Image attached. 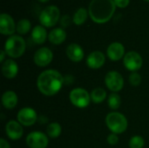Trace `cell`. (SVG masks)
I'll return each instance as SVG.
<instances>
[{"instance_id": "6da1fadb", "label": "cell", "mask_w": 149, "mask_h": 148, "mask_svg": "<svg viewBox=\"0 0 149 148\" xmlns=\"http://www.w3.org/2000/svg\"><path fill=\"white\" fill-rule=\"evenodd\" d=\"M65 85L62 74L54 69H48L42 72L37 79V87L45 96L56 95Z\"/></svg>"}, {"instance_id": "7a4b0ae2", "label": "cell", "mask_w": 149, "mask_h": 148, "mask_svg": "<svg viewBox=\"0 0 149 148\" xmlns=\"http://www.w3.org/2000/svg\"><path fill=\"white\" fill-rule=\"evenodd\" d=\"M87 10L91 19L96 24H102L112 19L116 5L113 0H92Z\"/></svg>"}, {"instance_id": "3957f363", "label": "cell", "mask_w": 149, "mask_h": 148, "mask_svg": "<svg viewBox=\"0 0 149 148\" xmlns=\"http://www.w3.org/2000/svg\"><path fill=\"white\" fill-rule=\"evenodd\" d=\"M3 50L10 58H18L26 50V42L20 35H12L6 39Z\"/></svg>"}, {"instance_id": "277c9868", "label": "cell", "mask_w": 149, "mask_h": 148, "mask_svg": "<svg viewBox=\"0 0 149 148\" xmlns=\"http://www.w3.org/2000/svg\"><path fill=\"white\" fill-rule=\"evenodd\" d=\"M106 125L111 133L115 134H121L125 133L128 126L127 119L124 114L119 112L109 113L106 117Z\"/></svg>"}, {"instance_id": "5b68a950", "label": "cell", "mask_w": 149, "mask_h": 148, "mask_svg": "<svg viewBox=\"0 0 149 148\" xmlns=\"http://www.w3.org/2000/svg\"><path fill=\"white\" fill-rule=\"evenodd\" d=\"M60 10L56 5H48L42 10L39 14V22L40 24L45 28H51L57 24L59 22Z\"/></svg>"}, {"instance_id": "8992f818", "label": "cell", "mask_w": 149, "mask_h": 148, "mask_svg": "<svg viewBox=\"0 0 149 148\" xmlns=\"http://www.w3.org/2000/svg\"><path fill=\"white\" fill-rule=\"evenodd\" d=\"M69 99L71 103L77 108H86L91 102V94L84 88L77 87L72 89L69 93Z\"/></svg>"}, {"instance_id": "52a82bcc", "label": "cell", "mask_w": 149, "mask_h": 148, "mask_svg": "<svg viewBox=\"0 0 149 148\" xmlns=\"http://www.w3.org/2000/svg\"><path fill=\"white\" fill-rule=\"evenodd\" d=\"M25 143L30 148H46L49 145V138L40 131H33L26 136Z\"/></svg>"}, {"instance_id": "ba28073f", "label": "cell", "mask_w": 149, "mask_h": 148, "mask_svg": "<svg viewBox=\"0 0 149 148\" xmlns=\"http://www.w3.org/2000/svg\"><path fill=\"white\" fill-rule=\"evenodd\" d=\"M123 65L131 72H135L139 71L143 65V59L141 55L134 51H130L127 52L123 58Z\"/></svg>"}, {"instance_id": "9c48e42d", "label": "cell", "mask_w": 149, "mask_h": 148, "mask_svg": "<svg viewBox=\"0 0 149 148\" xmlns=\"http://www.w3.org/2000/svg\"><path fill=\"white\" fill-rule=\"evenodd\" d=\"M106 86L113 92H118L124 87V79L122 75L116 71H110L105 77Z\"/></svg>"}, {"instance_id": "30bf717a", "label": "cell", "mask_w": 149, "mask_h": 148, "mask_svg": "<svg viewBox=\"0 0 149 148\" xmlns=\"http://www.w3.org/2000/svg\"><path fill=\"white\" fill-rule=\"evenodd\" d=\"M38 119L37 112L31 107H24L17 114V120L23 126H33L38 121Z\"/></svg>"}, {"instance_id": "8fae6325", "label": "cell", "mask_w": 149, "mask_h": 148, "mask_svg": "<svg viewBox=\"0 0 149 148\" xmlns=\"http://www.w3.org/2000/svg\"><path fill=\"white\" fill-rule=\"evenodd\" d=\"M53 59V52L48 47H41L33 55V62L38 67L49 65Z\"/></svg>"}, {"instance_id": "7c38bea8", "label": "cell", "mask_w": 149, "mask_h": 148, "mask_svg": "<svg viewBox=\"0 0 149 148\" xmlns=\"http://www.w3.org/2000/svg\"><path fill=\"white\" fill-rule=\"evenodd\" d=\"M17 24L14 21V18L7 14L2 13L0 15V33L4 36H12L16 31Z\"/></svg>"}, {"instance_id": "4fadbf2b", "label": "cell", "mask_w": 149, "mask_h": 148, "mask_svg": "<svg viewBox=\"0 0 149 148\" xmlns=\"http://www.w3.org/2000/svg\"><path fill=\"white\" fill-rule=\"evenodd\" d=\"M5 134L11 140H18L24 134L23 126L17 120H10L5 125Z\"/></svg>"}, {"instance_id": "5bb4252c", "label": "cell", "mask_w": 149, "mask_h": 148, "mask_svg": "<svg viewBox=\"0 0 149 148\" xmlns=\"http://www.w3.org/2000/svg\"><path fill=\"white\" fill-rule=\"evenodd\" d=\"M86 65L90 69H100L106 63V57L105 54L100 51H92L87 57L86 60Z\"/></svg>"}, {"instance_id": "9a60e30c", "label": "cell", "mask_w": 149, "mask_h": 148, "mask_svg": "<svg viewBox=\"0 0 149 148\" xmlns=\"http://www.w3.org/2000/svg\"><path fill=\"white\" fill-rule=\"evenodd\" d=\"M125 47L120 42L110 44L107 49V56L112 61H119L125 56Z\"/></svg>"}, {"instance_id": "2e32d148", "label": "cell", "mask_w": 149, "mask_h": 148, "mask_svg": "<svg viewBox=\"0 0 149 148\" xmlns=\"http://www.w3.org/2000/svg\"><path fill=\"white\" fill-rule=\"evenodd\" d=\"M65 53L67 58L71 61L75 63L82 61L85 57V52L83 48L76 43H72L68 44L65 50Z\"/></svg>"}, {"instance_id": "e0dca14e", "label": "cell", "mask_w": 149, "mask_h": 148, "mask_svg": "<svg viewBox=\"0 0 149 148\" xmlns=\"http://www.w3.org/2000/svg\"><path fill=\"white\" fill-rule=\"evenodd\" d=\"M1 71L4 78L7 79H13L18 73V65L14 59L9 58L2 64Z\"/></svg>"}, {"instance_id": "ac0fdd59", "label": "cell", "mask_w": 149, "mask_h": 148, "mask_svg": "<svg viewBox=\"0 0 149 148\" xmlns=\"http://www.w3.org/2000/svg\"><path fill=\"white\" fill-rule=\"evenodd\" d=\"M1 102H2L3 106L5 109L11 110L17 106V102H18V98H17V93L14 91L8 90L3 93L2 98H1Z\"/></svg>"}, {"instance_id": "d6986e66", "label": "cell", "mask_w": 149, "mask_h": 148, "mask_svg": "<svg viewBox=\"0 0 149 148\" xmlns=\"http://www.w3.org/2000/svg\"><path fill=\"white\" fill-rule=\"evenodd\" d=\"M65 39H66V32L61 27L52 29L48 34L49 42L55 45L61 44L62 43L65 41Z\"/></svg>"}, {"instance_id": "ffe728a7", "label": "cell", "mask_w": 149, "mask_h": 148, "mask_svg": "<svg viewBox=\"0 0 149 148\" xmlns=\"http://www.w3.org/2000/svg\"><path fill=\"white\" fill-rule=\"evenodd\" d=\"M31 39L37 44H43L48 39V33L43 25H36L31 31Z\"/></svg>"}, {"instance_id": "44dd1931", "label": "cell", "mask_w": 149, "mask_h": 148, "mask_svg": "<svg viewBox=\"0 0 149 148\" xmlns=\"http://www.w3.org/2000/svg\"><path fill=\"white\" fill-rule=\"evenodd\" d=\"M88 16H89L88 10H86L84 7H81L75 11L72 17V23L78 26L82 25L83 24L86 23V19L88 18Z\"/></svg>"}, {"instance_id": "7402d4cb", "label": "cell", "mask_w": 149, "mask_h": 148, "mask_svg": "<svg viewBox=\"0 0 149 148\" xmlns=\"http://www.w3.org/2000/svg\"><path fill=\"white\" fill-rule=\"evenodd\" d=\"M107 99V92L101 87L94 88L91 92V99L95 104L102 103Z\"/></svg>"}, {"instance_id": "603a6c76", "label": "cell", "mask_w": 149, "mask_h": 148, "mask_svg": "<svg viewBox=\"0 0 149 148\" xmlns=\"http://www.w3.org/2000/svg\"><path fill=\"white\" fill-rule=\"evenodd\" d=\"M61 133H62V127L60 124L57 122H52L46 127V134L48 135V137L52 139H56L59 137Z\"/></svg>"}, {"instance_id": "cb8c5ba5", "label": "cell", "mask_w": 149, "mask_h": 148, "mask_svg": "<svg viewBox=\"0 0 149 148\" xmlns=\"http://www.w3.org/2000/svg\"><path fill=\"white\" fill-rule=\"evenodd\" d=\"M31 28V21L26 18H23L17 22L16 31L19 35H25L30 31Z\"/></svg>"}, {"instance_id": "d4e9b609", "label": "cell", "mask_w": 149, "mask_h": 148, "mask_svg": "<svg viewBox=\"0 0 149 148\" xmlns=\"http://www.w3.org/2000/svg\"><path fill=\"white\" fill-rule=\"evenodd\" d=\"M107 105L111 110H117L120 108L121 105V99L120 96L117 92H112L107 99Z\"/></svg>"}, {"instance_id": "484cf974", "label": "cell", "mask_w": 149, "mask_h": 148, "mask_svg": "<svg viewBox=\"0 0 149 148\" xmlns=\"http://www.w3.org/2000/svg\"><path fill=\"white\" fill-rule=\"evenodd\" d=\"M128 146L129 148H143L145 146V140L141 136L134 135L129 140Z\"/></svg>"}, {"instance_id": "4316f807", "label": "cell", "mask_w": 149, "mask_h": 148, "mask_svg": "<svg viewBox=\"0 0 149 148\" xmlns=\"http://www.w3.org/2000/svg\"><path fill=\"white\" fill-rule=\"evenodd\" d=\"M129 83L133 86H139L141 83V76L137 72H132L129 76Z\"/></svg>"}, {"instance_id": "83f0119b", "label": "cell", "mask_w": 149, "mask_h": 148, "mask_svg": "<svg viewBox=\"0 0 149 148\" xmlns=\"http://www.w3.org/2000/svg\"><path fill=\"white\" fill-rule=\"evenodd\" d=\"M71 23H72V20H71L70 16H68V15H63L59 19V24L61 25V28H63V29L68 27L71 24Z\"/></svg>"}, {"instance_id": "f1b7e54d", "label": "cell", "mask_w": 149, "mask_h": 148, "mask_svg": "<svg viewBox=\"0 0 149 148\" xmlns=\"http://www.w3.org/2000/svg\"><path fill=\"white\" fill-rule=\"evenodd\" d=\"M107 143L109 144V145H111V146H115V145H117L118 144V142H119V136H118V134H115V133H110L108 136H107Z\"/></svg>"}, {"instance_id": "f546056e", "label": "cell", "mask_w": 149, "mask_h": 148, "mask_svg": "<svg viewBox=\"0 0 149 148\" xmlns=\"http://www.w3.org/2000/svg\"><path fill=\"white\" fill-rule=\"evenodd\" d=\"M116 7L124 9L126 7H127L130 3V0H113Z\"/></svg>"}, {"instance_id": "4dcf8cb0", "label": "cell", "mask_w": 149, "mask_h": 148, "mask_svg": "<svg viewBox=\"0 0 149 148\" xmlns=\"http://www.w3.org/2000/svg\"><path fill=\"white\" fill-rule=\"evenodd\" d=\"M0 148H10L9 142L3 138L0 139Z\"/></svg>"}, {"instance_id": "1f68e13d", "label": "cell", "mask_w": 149, "mask_h": 148, "mask_svg": "<svg viewBox=\"0 0 149 148\" xmlns=\"http://www.w3.org/2000/svg\"><path fill=\"white\" fill-rule=\"evenodd\" d=\"M7 56V54H6V52L4 51V50H1V51H0V62L3 64L6 59H5V57Z\"/></svg>"}, {"instance_id": "d6a6232c", "label": "cell", "mask_w": 149, "mask_h": 148, "mask_svg": "<svg viewBox=\"0 0 149 148\" xmlns=\"http://www.w3.org/2000/svg\"><path fill=\"white\" fill-rule=\"evenodd\" d=\"M38 1H39L40 3H47V2H49L50 0H38Z\"/></svg>"}, {"instance_id": "836d02e7", "label": "cell", "mask_w": 149, "mask_h": 148, "mask_svg": "<svg viewBox=\"0 0 149 148\" xmlns=\"http://www.w3.org/2000/svg\"><path fill=\"white\" fill-rule=\"evenodd\" d=\"M144 1H146V2H149V0H144Z\"/></svg>"}]
</instances>
